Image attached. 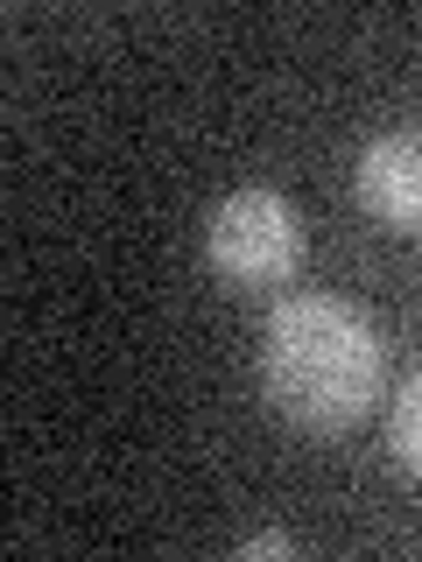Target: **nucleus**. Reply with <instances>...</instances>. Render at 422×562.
Masks as SVG:
<instances>
[{
  "label": "nucleus",
  "instance_id": "obj_1",
  "mask_svg": "<svg viewBox=\"0 0 422 562\" xmlns=\"http://www.w3.org/2000/svg\"><path fill=\"white\" fill-rule=\"evenodd\" d=\"M387 386V338L380 324L345 295L296 289L275 295L268 324H260V394L289 429L338 436Z\"/></svg>",
  "mask_w": 422,
  "mask_h": 562
},
{
  "label": "nucleus",
  "instance_id": "obj_2",
  "mask_svg": "<svg viewBox=\"0 0 422 562\" xmlns=\"http://www.w3.org/2000/svg\"><path fill=\"white\" fill-rule=\"evenodd\" d=\"M204 260L240 295H281L303 274V218L268 183H240L204 218Z\"/></svg>",
  "mask_w": 422,
  "mask_h": 562
},
{
  "label": "nucleus",
  "instance_id": "obj_3",
  "mask_svg": "<svg viewBox=\"0 0 422 562\" xmlns=\"http://www.w3.org/2000/svg\"><path fill=\"white\" fill-rule=\"evenodd\" d=\"M352 190H359L366 218H380L387 233H415V239H422V134H415V127L374 134V140L359 148Z\"/></svg>",
  "mask_w": 422,
  "mask_h": 562
},
{
  "label": "nucleus",
  "instance_id": "obj_4",
  "mask_svg": "<svg viewBox=\"0 0 422 562\" xmlns=\"http://www.w3.org/2000/svg\"><path fill=\"white\" fill-rule=\"evenodd\" d=\"M387 436H395V457L422 479V366L409 373V386L395 394V415H387Z\"/></svg>",
  "mask_w": 422,
  "mask_h": 562
},
{
  "label": "nucleus",
  "instance_id": "obj_5",
  "mask_svg": "<svg viewBox=\"0 0 422 562\" xmlns=\"http://www.w3.org/2000/svg\"><path fill=\"white\" fill-rule=\"evenodd\" d=\"M246 555H296L289 535H246Z\"/></svg>",
  "mask_w": 422,
  "mask_h": 562
}]
</instances>
